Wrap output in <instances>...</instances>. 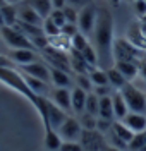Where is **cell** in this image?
Here are the masks:
<instances>
[{
  "mask_svg": "<svg viewBox=\"0 0 146 151\" xmlns=\"http://www.w3.org/2000/svg\"><path fill=\"white\" fill-rule=\"evenodd\" d=\"M95 43L96 52L103 58L114 57V17L107 9H100L95 24Z\"/></svg>",
  "mask_w": 146,
  "mask_h": 151,
  "instance_id": "obj_1",
  "label": "cell"
},
{
  "mask_svg": "<svg viewBox=\"0 0 146 151\" xmlns=\"http://www.w3.org/2000/svg\"><path fill=\"white\" fill-rule=\"evenodd\" d=\"M0 81H2L4 84H7L9 88H12L14 91H17L19 94L26 96L33 105L38 101L40 94H36V93L31 91V88L26 84V81H24L22 74H19L14 67H0Z\"/></svg>",
  "mask_w": 146,
  "mask_h": 151,
  "instance_id": "obj_2",
  "label": "cell"
},
{
  "mask_svg": "<svg viewBox=\"0 0 146 151\" xmlns=\"http://www.w3.org/2000/svg\"><path fill=\"white\" fill-rule=\"evenodd\" d=\"M120 93L126 100L127 106H129V112H136V113H145L146 115V94L137 89L136 86H132L131 83H127Z\"/></svg>",
  "mask_w": 146,
  "mask_h": 151,
  "instance_id": "obj_3",
  "label": "cell"
},
{
  "mask_svg": "<svg viewBox=\"0 0 146 151\" xmlns=\"http://www.w3.org/2000/svg\"><path fill=\"white\" fill-rule=\"evenodd\" d=\"M0 36H2V40H4L12 50H17V48L36 50L35 45L31 43V40H29L28 36H24L16 26H4V28H0Z\"/></svg>",
  "mask_w": 146,
  "mask_h": 151,
  "instance_id": "obj_4",
  "label": "cell"
},
{
  "mask_svg": "<svg viewBox=\"0 0 146 151\" xmlns=\"http://www.w3.org/2000/svg\"><path fill=\"white\" fill-rule=\"evenodd\" d=\"M141 50L134 47L129 40H114V64L115 62H137Z\"/></svg>",
  "mask_w": 146,
  "mask_h": 151,
  "instance_id": "obj_5",
  "label": "cell"
},
{
  "mask_svg": "<svg viewBox=\"0 0 146 151\" xmlns=\"http://www.w3.org/2000/svg\"><path fill=\"white\" fill-rule=\"evenodd\" d=\"M81 146L84 148V151H105L107 150V141H105V136L101 132L95 131H86L83 129V134H81Z\"/></svg>",
  "mask_w": 146,
  "mask_h": 151,
  "instance_id": "obj_6",
  "label": "cell"
},
{
  "mask_svg": "<svg viewBox=\"0 0 146 151\" xmlns=\"http://www.w3.org/2000/svg\"><path fill=\"white\" fill-rule=\"evenodd\" d=\"M96 16L98 10L93 5H88L84 9L79 10V19H78V28L83 35H89L95 31V24H96Z\"/></svg>",
  "mask_w": 146,
  "mask_h": 151,
  "instance_id": "obj_7",
  "label": "cell"
},
{
  "mask_svg": "<svg viewBox=\"0 0 146 151\" xmlns=\"http://www.w3.org/2000/svg\"><path fill=\"white\" fill-rule=\"evenodd\" d=\"M43 55L47 57L50 67H57V69H62L65 72L70 70V58L65 55V52H60L57 48L47 47L43 50Z\"/></svg>",
  "mask_w": 146,
  "mask_h": 151,
  "instance_id": "obj_8",
  "label": "cell"
},
{
  "mask_svg": "<svg viewBox=\"0 0 146 151\" xmlns=\"http://www.w3.org/2000/svg\"><path fill=\"white\" fill-rule=\"evenodd\" d=\"M57 132L64 141H79L81 134H83V127H81L79 120H76L74 117H67V120L60 125Z\"/></svg>",
  "mask_w": 146,
  "mask_h": 151,
  "instance_id": "obj_9",
  "label": "cell"
},
{
  "mask_svg": "<svg viewBox=\"0 0 146 151\" xmlns=\"http://www.w3.org/2000/svg\"><path fill=\"white\" fill-rule=\"evenodd\" d=\"M47 113H48V125L53 131H58L60 125L67 120V112L62 110L58 105H55L52 100H47Z\"/></svg>",
  "mask_w": 146,
  "mask_h": 151,
  "instance_id": "obj_10",
  "label": "cell"
},
{
  "mask_svg": "<svg viewBox=\"0 0 146 151\" xmlns=\"http://www.w3.org/2000/svg\"><path fill=\"white\" fill-rule=\"evenodd\" d=\"M9 58L14 62V64H17V65H28V64H33V62H36V53H35V50H29V48H17V50H10L9 53Z\"/></svg>",
  "mask_w": 146,
  "mask_h": 151,
  "instance_id": "obj_11",
  "label": "cell"
},
{
  "mask_svg": "<svg viewBox=\"0 0 146 151\" xmlns=\"http://www.w3.org/2000/svg\"><path fill=\"white\" fill-rule=\"evenodd\" d=\"M122 122L126 124L131 131L137 134V132H145L146 131V115L145 113H136V112H129L122 119Z\"/></svg>",
  "mask_w": 146,
  "mask_h": 151,
  "instance_id": "obj_12",
  "label": "cell"
},
{
  "mask_svg": "<svg viewBox=\"0 0 146 151\" xmlns=\"http://www.w3.org/2000/svg\"><path fill=\"white\" fill-rule=\"evenodd\" d=\"M52 101L55 105H58L62 110L70 112L72 110V101H70V89L69 88H55L52 93Z\"/></svg>",
  "mask_w": 146,
  "mask_h": 151,
  "instance_id": "obj_13",
  "label": "cell"
},
{
  "mask_svg": "<svg viewBox=\"0 0 146 151\" xmlns=\"http://www.w3.org/2000/svg\"><path fill=\"white\" fill-rule=\"evenodd\" d=\"M22 72L28 76H33V77H36L40 81H45V83H48L50 79V69L43 65V64H40V62H33V64H28V65H22Z\"/></svg>",
  "mask_w": 146,
  "mask_h": 151,
  "instance_id": "obj_14",
  "label": "cell"
},
{
  "mask_svg": "<svg viewBox=\"0 0 146 151\" xmlns=\"http://www.w3.org/2000/svg\"><path fill=\"white\" fill-rule=\"evenodd\" d=\"M72 52V58H70V69L76 70L78 74H89L95 67H91L84 60V57L81 55V52H76V50H70Z\"/></svg>",
  "mask_w": 146,
  "mask_h": 151,
  "instance_id": "obj_15",
  "label": "cell"
},
{
  "mask_svg": "<svg viewBox=\"0 0 146 151\" xmlns=\"http://www.w3.org/2000/svg\"><path fill=\"white\" fill-rule=\"evenodd\" d=\"M115 67L127 81H134L139 76V64L137 62H115Z\"/></svg>",
  "mask_w": 146,
  "mask_h": 151,
  "instance_id": "obj_16",
  "label": "cell"
},
{
  "mask_svg": "<svg viewBox=\"0 0 146 151\" xmlns=\"http://www.w3.org/2000/svg\"><path fill=\"white\" fill-rule=\"evenodd\" d=\"M86 98H88V93L81 88H74L70 91V101H72V110L76 113H83L84 108H86Z\"/></svg>",
  "mask_w": 146,
  "mask_h": 151,
  "instance_id": "obj_17",
  "label": "cell"
},
{
  "mask_svg": "<svg viewBox=\"0 0 146 151\" xmlns=\"http://www.w3.org/2000/svg\"><path fill=\"white\" fill-rule=\"evenodd\" d=\"M50 79L57 88H69L72 84V79H70L69 72L62 70V69H57V67H50Z\"/></svg>",
  "mask_w": 146,
  "mask_h": 151,
  "instance_id": "obj_18",
  "label": "cell"
},
{
  "mask_svg": "<svg viewBox=\"0 0 146 151\" xmlns=\"http://www.w3.org/2000/svg\"><path fill=\"white\" fill-rule=\"evenodd\" d=\"M112 103H114V113H115V119L117 120H122L127 113H129V106H127L126 100H124V96H122L120 91H115V93L112 94Z\"/></svg>",
  "mask_w": 146,
  "mask_h": 151,
  "instance_id": "obj_19",
  "label": "cell"
},
{
  "mask_svg": "<svg viewBox=\"0 0 146 151\" xmlns=\"http://www.w3.org/2000/svg\"><path fill=\"white\" fill-rule=\"evenodd\" d=\"M19 21H22V22H28V24H35V26H41L45 19L41 17V16H40L38 12L33 9V7L26 5V7H22V9H21V12H19Z\"/></svg>",
  "mask_w": 146,
  "mask_h": 151,
  "instance_id": "obj_20",
  "label": "cell"
},
{
  "mask_svg": "<svg viewBox=\"0 0 146 151\" xmlns=\"http://www.w3.org/2000/svg\"><path fill=\"white\" fill-rule=\"evenodd\" d=\"M98 119H105V120H114V119H115V113H114V103H112V96H103V98H100Z\"/></svg>",
  "mask_w": 146,
  "mask_h": 151,
  "instance_id": "obj_21",
  "label": "cell"
},
{
  "mask_svg": "<svg viewBox=\"0 0 146 151\" xmlns=\"http://www.w3.org/2000/svg\"><path fill=\"white\" fill-rule=\"evenodd\" d=\"M107 76H108V84L114 86L117 91H120V89H122V88H124V86L129 83L126 77L120 74L119 70H117V67H115V65L110 67V69H107Z\"/></svg>",
  "mask_w": 146,
  "mask_h": 151,
  "instance_id": "obj_22",
  "label": "cell"
},
{
  "mask_svg": "<svg viewBox=\"0 0 146 151\" xmlns=\"http://www.w3.org/2000/svg\"><path fill=\"white\" fill-rule=\"evenodd\" d=\"M112 132L115 134L117 137H120L124 142H127V146H129L131 139L134 137V132L131 131L126 124L122 122V120H117V122H114V125H112Z\"/></svg>",
  "mask_w": 146,
  "mask_h": 151,
  "instance_id": "obj_23",
  "label": "cell"
},
{
  "mask_svg": "<svg viewBox=\"0 0 146 151\" xmlns=\"http://www.w3.org/2000/svg\"><path fill=\"white\" fill-rule=\"evenodd\" d=\"M28 5L33 7L43 19L50 17V14H52V10H53V5H52L50 0H28Z\"/></svg>",
  "mask_w": 146,
  "mask_h": 151,
  "instance_id": "obj_24",
  "label": "cell"
},
{
  "mask_svg": "<svg viewBox=\"0 0 146 151\" xmlns=\"http://www.w3.org/2000/svg\"><path fill=\"white\" fill-rule=\"evenodd\" d=\"M62 146V137L57 131L50 129V131H45V148L48 151H58Z\"/></svg>",
  "mask_w": 146,
  "mask_h": 151,
  "instance_id": "obj_25",
  "label": "cell"
},
{
  "mask_svg": "<svg viewBox=\"0 0 146 151\" xmlns=\"http://www.w3.org/2000/svg\"><path fill=\"white\" fill-rule=\"evenodd\" d=\"M0 10H2V16H4V21H5V26H16V22L19 21V12H17V9L14 5L7 4V5H4Z\"/></svg>",
  "mask_w": 146,
  "mask_h": 151,
  "instance_id": "obj_26",
  "label": "cell"
},
{
  "mask_svg": "<svg viewBox=\"0 0 146 151\" xmlns=\"http://www.w3.org/2000/svg\"><path fill=\"white\" fill-rule=\"evenodd\" d=\"M22 77H24L26 84L31 88V91H33V93L43 96V91L47 89V83H45V81H40V79H36V77H33V76L24 74V72H22Z\"/></svg>",
  "mask_w": 146,
  "mask_h": 151,
  "instance_id": "obj_27",
  "label": "cell"
},
{
  "mask_svg": "<svg viewBox=\"0 0 146 151\" xmlns=\"http://www.w3.org/2000/svg\"><path fill=\"white\" fill-rule=\"evenodd\" d=\"M127 151H146V131L134 134L127 146Z\"/></svg>",
  "mask_w": 146,
  "mask_h": 151,
  "instance_id": "obj_28",
  "label": "cell"
},
{
  "mask_svg": "<svg viewBox=\"0 0 146 151\" xmlns=\"http://www.w3.org/2000/svg\"><path fill=\"white\" fill-rule=\"evenodd\" d=\"M89 79H91V83L95 86H110L108 84V76H107V70H101V69H93L91 72H89Z\"/></svg>",
  "mask_w": 146,
  "mask_h": 151,
  "instance_id": "obj_29",
  "label": "cell"
},
{
  "mask_svg": "<svg viewBox=\"0 0 146 151\" xmlns=\"http://www.w3.org/2000/svg\"><path fill=\"white\" fill-rule=\"evenodd\" d=\"M98 108H100V98H98L95 93H88L86 108H84V112L89 113V115H95V117H98Z\"/></svg>",
  "mask_w": 146,
  "mask_h": 151,
  "instance_id": "obj_30",
  "label": "cell"
},
{
  "mask_svg": "<svg viewBox=\"0 0 146 151\" xmlns=\"http://www.w3.org/2000/svg\"><path fill=\"white\" fill-rule=\"evenodd\" d=\"M96 122H98V117L89 115V113H86V112L81 113L79 124H81L83 129H86V131H95V129H96Z\"/></svg>",
  "mask_w": 146,
  "mask_h": 151,
  "instance_id": "obj_31",
  "label": "cell"
},
{
  "mask_svg": "<svg viewBox=\"0 0 146 151\" xmlns=\"http://www.w3.org/2000/svg\"><path fill=\"white\" fill-rule=\"evenodd\" d=\"M70 45H72V50H76V52H83V50H84L89 43H88L86 35H83V33L79 31L76 36L70 38Z\"/></svg>",
  "mask_w": 146,
  "mask_h": 151,
  "instance_id": "obj_32",
  "label": "cell"
},
{
  "mask_svg": "<svg viewBox=\"0 0 146 151\" xmlns=\"http://www.w3.org/2000/svg\"><path fill=\"white\" fill-rule=\"evenodd\" d=\"M81 55L84 57V60H86L91 67H96V64H98V52H96V48H93L91 45H88V47L81 52Z\"/></svg>",
  "mask_w": 146,
  "mask_h": 151,
  "instance_id": "obj_33",
  "label": "cell"
},
{
  "mask_svg": "<svg viewBox=\"0 0 146 151\" xmlns=\"http://www.w3.org/2000/svg\"><path fill=\"white\" fill-rule=\"evenodd\" d=\"M41 28H43L45 35H47L48 38H53V36H58V35H60V28H58V26H57V24H55V22H53L50 17H47L45 21H43Z\"/></svg>",
  "mask_w": 146,
  "mask_h": 151,
  "instance_id": "obj_34",
  "label": "cell"
},
{
  "mask_svg": "<svg viewBox=\"0 0 146 151\" xmlns=\"http://www.w3.org/2000/svg\"><path fill=\"white\" fill-rule=\"evenodd\" d=\"M76 83H78V88L81 89H84L86 93H91V79H89V76L88 74H78L76 76Z\"/></svg>",
  "mask_w": 146,
  "mask_h": 151,
  "instance_id": "obj_35",
  "label": "cell"
},
{
  "mask_svg": "<svg viewBox=\"0 0 146 151\" xmlns=\"http://www.w3.org/2000/svg\"><path fill=\"white\" fill-rule=\"evenodd\" d=\"M62 10H64V16H65V21H67V22H70V24H76V22H78V19H79L78 9H74V7H70V5H65Z\"/></svg>",
  "mask_w": 146,
  "mask_h": 151,
  "instance_id": "obj_36",
  "label": "cell"
},
{
  "mask_svg": "<svg viewBox=\"0 0 146 151\" xmlns=\"http://www.w3.org/2000/svg\"><path fill=\"white\" fill-rule=\"evenodd\" d=\"M50 19L57 24L58 28L62 29L64 24H67V21H65V16H64V10H58V9H53L52 10V14H50Z\"/></svg>",
  "mask_w": 146,
  "mask_h": 151,
  "instance_id": "obj_37",
  "label": "cell"
},
{
  "mask_svg": "<svg viewBox=\"0 0 146 151\" xmlns=\"http://www.w3.org/2000/svg\"><path fill=\"white\" fill-rule=\"evenodd\" d=\"M78 33H79V28L76 26V24H70V22L64 24V26H62V29H60V35H64V36L69 38V40H70L72 36H76Z\"/></svg>",
  "mask_w": 146,
  "mask_h": 151,
  "instance_id": "obj_38",
  "label": "cell"
},
{
  "mask_svg": "<svg viewBox=\"0 0 146 151\" xmlns=\"http://www.w3.org/2000/svg\"><path fill=\"white\" fill-rule=\"evenodd\" d=\"M58 151H84L79 141H64Z\"/></svg>",
  "mask_w": 146,
  "mask_h": 151,
  "instance_id": "obj_39",
  "label": "cell"
},
{
  "mask_svg": "<svg viewBox=\"0 0 146 151\" xmlns=\"http://www.w3.org/2000/svg\"><path fill=\"white\" fill-rule=\"evenodd\" d=\"M112 125H114V120H105V119H98L96 122V131L101 132L103 136L108 134V132L112 131Z\"/></svg>",
  "mask_w": 146,
  "mask_h": 151,
  "instance_id": "obj_40",
  "label": "cell"
},
{
  "mask_svg": "<svg viewBox=\"0 0 146 151\" xmlns=\"http://www.w3.org/2000/svg\"><path fill=\"white\" fill-rule=\"evenodd\" d=\"M67 5L81 10L84 7H88V5H91V0H67Z\"/></svg>",
  "mask_w": 146,
  "mask_h": 151,
  "instance_id": "obj_41",
  "label": "cell"
},
{
  "mask_svg": "<svg viewBox=\"0 0 146 151\" xmlns=\"http://www.w3.org/2000/svg\"><path fill=\"white\" fill-rule=\"evenodd\" d=\"M98 98H103V96H110V86H95V91Z\"/></svg>",
  "mask_w": 146,
  "mask_h": 151,
  "instance_id": "obj_42",
  "label": "cell"
},
{
  "mask_svg": "<svg viewBox=\"0 0 146 151\" xmlns=\"http://www.w3.org/2000/svg\"><path fill=\"white\" fill-rule=\"evenodd\" d=\"M134 10H136V14L139 16V17H143L146 14V2L145 0H137V2H134Z\"/></svg>",
  "mask_w": 146,
  "mask_h": 151,
  "instance_id": "obj_43",
  "label": "cell"
},
{
  "mask_svg": "<svg viewBox=\"0 0 146 151\" xmlns=\"http://www.w3.org/2000/svg\"><path fill=\"white\" fill-rule=\"evenodd\" d=\"M50 2H52L53 9H58V10H62L65 5H67V0H50Z\"/></svg>",
  "mask_w": 146,
  "mask_h": 151,
  "instance_id": "obj_44",
  "label": "cell"
},
{
  "mask_svg": "<svg viewBox=\"0 0 146 151\" xmlns=\"http://www.w3.org/2000/svg\"><path fill=\"white\" fill-rule=\"evenodd\" d=\"M0 67H12V60H10L9 57L0 55Z\"/></svg>",
  "mask_w": 146,
  "mask_h": 151,
  "instance_id": "obj_45",
  "label": "cell"
},
{
  "mask_svg": "<svg viewBox=\"0 0 146 151\" xmlns=\"http://www.w3.org/2000/svg\"><path fill=\"white\" fill-rule=\"evenodd\" d=\"M139 74L143 76V79L146 81V62H139Z\"/></svg>",
  "mask_w": 146,
  "mask_h": 151,
  "instance_id": "obj_46",
  "label": "cell"
},
{
  "mask_svg": "<svg viewBox=\"0 0 146 151\" xmlns=\"http://www.w3.org/2000/svg\"><path fill=\"white\" fill-rule=\"evenodd\" d=\"M5 26V21H4V16H2V10H0V28Z\"/></svg>",
  "mask_w": 146,
  "mask_h": 151,
  "instance_id": "obj_47",
  "label": "cell"
},
{
  "mask_svg": "<svg viewBox=\"0 0 146 151\" xmlns=\"http://www.w3.org/2000/svg\"><path fill=\"white\" fill-rule=\"evenodd\" d=\"M105 151H124V150H119V148H114V146H107Z\"/></svg>",
  "mask_w": 146,
  "mask_h": 151,
  "instance_id": "obj_48",
  "label": "cell"
},
{
  "mask_svg": "<svg viewBox=\"0 0 146 151\" xmlns=\"http://www.w3.org/2000/svg\"><path fill=\"white\" fill-rule=\"evenodd\" d=\"M7 4H10V5H14V4H19L21 0H5Z\"/></svg>",
  "mask_w": 146,
  "mask_h": 151,
  "instance_id": "obj_49",
  "label": "cell"
},
{
  "mask_svg": "<svg viewBox=\"0 0 146 151\" xmlns=\"http://www.w3.org/2000/svg\"><path fill=\"white\" fill-rule=\"evenodd\" d=\"M141 29H143V35L146 36V24H141Z\"/></svg>",
  "mask_w": 146,
  "mask_h": 151,
  "instance_id": "obj_50",
  "label": "cell"
},
{
  "mask_svg": "<svg viewBox=\"0 0 146 151\" xmlns=\"http://www.w3.org/2000/svg\"><path fill=\"white\" fill-rule=\"evenodd\" d=\"M4 5H7V2H5V0H0V9H2Z\"/></svg>",
  "mask_w": 146,
  "mask_h": 151,
  "instance_id": "obj_51",
  "label": "cell"
},
{
  "mask_svg": "<svg viewBox=\"0 0 146 151\" xmlns=\"http://www.w3.org/2000/svg\"><path fill=\"white\" fill-rule=\"evenodd\" d=\"M141 24H146V14L143 16V17H141Z\"/></svg>",
  "mask_w": 146,
  "mask_h": 151,
  "instance_id": "obj_52",
  "label": "cell"
},
{
  "mask_svg": "<svg viewBox=\"0 0 146 151\" xmlns=\"http://www.w3.org/2000/svg\"><path fill=\"white\" fill-rule=\"evenodd\" d=\"M131 2H132V4H134V2H137V0H131Z\"/></svg>",
  "mask_w": 146,
  "mask_h": 151,
  "instance_id": "obj_53",
  "label": "cell"
},
{
  "mask_svg": "<svg viewBox=\"0 0 146 151\" xmlns=\"http://www.w3.org/2000/svg\"><path fill=\"white\" fill-rule=\"evenodd\" d=\"M145 2H146V0H145Z\"/></svg>",
  "mask_w": 146,
  "mask_h": 151,
  "instance_id": "obj_54",
  "label": "cell"
},
{
  "mask_svg": "<svg viewBox=\"0 0 146 151\" xmlns=\"http://www.w3.org/2000/svg\"><path fill=\"white\" fill-rule=\"evenodd\" d=\"M0 38H2V36H0Z\"/></svg>",
  "mask_w": 146,
  "mask_h": 151,
  "instance_id": "obj_55",
  "label": "cell"
}]
</instances>
